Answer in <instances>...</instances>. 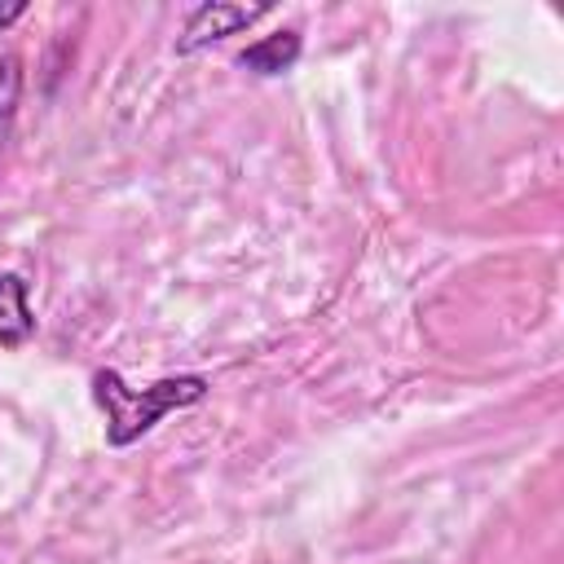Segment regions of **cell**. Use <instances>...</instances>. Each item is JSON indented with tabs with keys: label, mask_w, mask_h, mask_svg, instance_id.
<instances>
[{
	"label": "cell",
	"mask_w": 564,
	"mask_h": 564,
	"mask_svg": "<svg viewBox=\"0 0 564 564\" xmlns=\"http://www.w3.org/2000/svg\"><path fill=\"white\" fill-rule=\"evenodd\" d=\"M207 392H212V383L203 375H167V379H154L145 388H128L119 370H110V366L93 370V401L106 414V441L115 449L141 441L163 414L198 405Z\"/></svg>",
	"instance_id": "cell-1"
},
{
	"label": "cell",
	"mask_w": 564,
	"mask_h": 564,
	"mask_svg": "<svg viewBox=\"0 0 564 564\" xmlns=\"http://www.w3.org/2000/svg\"><path fill=\"white\" fill-rule=\"evenodd\" d=\"M269 4H229V0H212V4H198L189 18H185V31L176 40V53H198L225 35H238L242 26H251L256 18H264Z\"/></svg>",
	"instance_id": "cell-2"
},
{
	"label": "cell",
	"mask_w": 564,
	"mask_h": 564,
	"mask_svg": "<svg viewBox=\"0 0 564 564\" xmlns=\"http://www.w3.org/2000/svg\"><path fill=\"white\" fill-rule=\"evenodd\" d=\"M35 335L31 291L22 273H0V348H22Z\"/></svg>",
	"instance_id": "cell-3"
},
{
	"label": "cell",
	"mask_w": 564,
	"mask_h": 564,
	"mask_svg": "<svg viewBox=\"0 0 564 564\" xmlns=\"http://www.w3.org/2000/svg\"><path fill=\"white\" fill-rule=\"evenodd\" d=\"M300 48H304L300 44V31H273L264 40L247 44L238 53V66L251 70V75H282V70H291L300 62Z\"/></svg>",
	"instance_id": "cell-4"
},
{
	"label": "cell",
	"mask_w": 564,
	"mask_h": 564,
	"mask_svg": "<svg viewBox=\"0 0 564 564\" xmlns=\"http://www.w3.org/2000/svg\"><path fill=\"white\" fill-rule=\"evenodd\" d=\"M18 97H22V62L9 53V57H0V150H4L9 132H13Z\"/></svg>",
	"instance_id": "cell-5"
},
{
	"label": "cell",
	"mask_w": 564,
	"mask_h": 564,
	"mask_svg": "<svg viewBox=\"0 0 564 564\" xmlns=\"http://www.w3.org/2000/svg\"><path fill=\"white\" fill-rule=\"evenodd\" d=\"M22 9H26V4H9V9H0V26H9V22L22 13Z\"/></svg>",
	"instance_id": "cell-6"
}]
</instances>
